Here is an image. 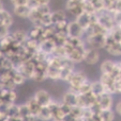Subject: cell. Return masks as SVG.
<instances>
[{
    "label": "cell",
    "mask_w": 121,
    "mask_h": 121,
    "mask_svg": "<svg viewBox=\"0 0 121 121\" xmlns=\"http://www.w3.org/2000/svg\"><path fill=\"white\" fill-rule=\"evenodd\" d=\"M100 71L103 74H109L113 75L114 78H117L120 73V66L118 60H105L101 62L100 64Z\"/></svg>",
    "instance_id": "obj_1"
},
{
    "label": "cell",
    "mask_w": 121,
    "mask_h": 121,
    "mask_svg": "<svg viewBox=\"0 0 121 121\" xmlns=\"http://www.w3.org/2000/svg\"><path fill=\"white\" fill-rule=\"evenodd\" d=\"M104 51H106L111 57H121V44L119 42H116L109 36L107 33L106 37H105V45H104Z\"/></svg>",
    "instance_id": "obj_2"
},
{
    "label": "cell",
    "mask_w": 121,
    "mask_h": 121,
    "mask_svg": "<svg viewBox=\"0 0 121 121\" xmlns=\"http://www.w3.org/2000/svg\"><path fill=\"white\" fill-rule=\"evenodd\" d=\"M88 80V77L83 70H75L74 73L72 74V77L70 78V80L68 81V89L72 90V91L76 92L77 89L79 88V86L86 82Z\"/></svg>",
    "instance_id": "obj_3"
},
{
    "label": "cell",
    "mask_w": 121,
    "mask_h": 121,
    "mask_svg": "<svg viewBox=\"0 0 121 121\" xmlns=\"http://www.w3.org/2000/svg\"><path fill=\"white\" fill-rule=\"evenodd\" d=\"M51 8L50 5H39L35 9H32L31 13L29 15L28 20L32 23V26H36L40 21V19L44 16L45 14H48L51 12Z\"/></svg>",
    "instance_id": "obj_4"
},
{
    "label": "cell",
    "mask_w": 121,
    "mask_h": 121,
    "mask_svg": "<svg viewBox=\"0 0 121 121\" xmlns=\"http://www.w3.org/2000/svg\"><path fill=\"white\" fill-rule=\"evenodd\" d=\"M64 10L68 13L69 16L73 17V19H74L77 16H79L81 13H84L83 2L74 1V0H66V5H64Z\"/></svg>",
    "instance_id": "obj_5"
},
{
    "label": "cell",
    "mask_w": 121,
    "mask_h": 121,
    "mask_svg": "<svg viewBox=\"0 0 121 121\" xmlns=\"http://www.w3.org/2000/svg\"><path fill=\"white\" fill-rule=\"evenodd\" d=\"M86 51H87V46L75 48V49H73V50H71L70 52L66 54V59L70 60L71 63H73L74 65L81 64V63H84V60H85Z\"/></svg>",
    "instance_id": "obj_6"
},
{
    "label": "cell",
    "mask_w": 121,
    "mask_h": 121,
    "mask_svg": "<svg viewBox=\"0 0 121 121\" xmlns=\"http://www.w3.org/2000/svg\"><path fill=\"white\" fill-rule=\"evenodd\" d=\"M99 80L102 82L103 86H104V88H105V91H106L107 94L114 95V96L117 95V91H116V79L113 75L101 73Z\"/></svg>",
    "instance_id": "obj_7"
},
{
    "label": "cell",
    "mask_w": 121,
    "mask_h": 121,
    "mask_svg": "<svg viewBox=\"0 0 121 121\" xmlns=\"http://www.w3.org/2000/svg\"><path fill=\"white\" fill-rule=\"evenodd\" d=\"M100 60H101L100 50L87 47V51H86L84 63H85L86 65H88V66H94V65H96Z\"/></svg>",
    "instance_id": "obj_8"
},
{
    "label": "cell",
    "mask_w": 121,
    "mask_h": 121,
    "mask_svg": "<svg viewBox=\"0 0 121 121\" xmlns=\"http://www.w3.org/2000/svg\"><path fill=\"white\" fill-rule=\"evenodd\" d=\"M0 98L3 101L4 106L10 104H14L17 101V92L16 89H8V88H1L0 89Z\"/></svg>",
    "instance_id": "obj_9"
},
{
    "label": "cell",
    "mask_w": 121,
    "mask_h": 121,
    "mask_svg": "<svg viewBox=\"0 0 121 121\" xmlns=\"http://www.w3.org/2000/svg\"><path fill=\"white\" fill-rule=\"evenodd\" d=\"M47 67H48V64H46V63H36L35 71H34V75L32 81L41 83V82H44L46 80H48L47 79Z\"/></svg>",
    "instance_id": "obj_10"
},
{
    "label": "cell",
    "mask_w": 121,
    "mask_h": 121,
    "mask_svg": "<svg viewBox=\"0 0 121 121\" xmlns=\"http://www.w3.org/2000/svg\"><path fill=\"white\" fill-rule=\"evenodd\" d=\"M115 99H114V95L111 94H105L101 95L98 97V105L100 107V109H111L114 108V105H115Z\"/></svg>",
    "instance_id": "obj_11"
},
{
    "label": "cell",
    "mask_w": 121,
    "mask_h": 121,
    "mask_svg": "<svg viewBox=\"0 0 121 121\" xmlns=\"http://www.w3.org/2000/svg\"><path fill=\"white\" fill-rule=\"evenodd\" d=\"M68 33L69 36L71 37H81L84 38L85 35V29L77 22L75 19L69 21V26H68Z\"/></svg>",
    "instance_id": "obj_12"
},
{
    "label": "cell",
    "mask_w": 121,
    "mask_h": 121,
    "mask_svg": "<svg viewBox=\"0 0 121 121\" xmlns=\"http://www.w3.org/2000/svg\"><path fill=\"white\" fill-rule=\"evenodd\" d=\"M75 66H76V65H74L73 63H71L69 60H66V64L62 66L61 69H60V80L59 81L68 83V81L70 80V78L72 77V74L74 73V71L76 70Z\"/></svg>",
    "instance_id": "obj_13"
},
{
    "label": "cell",
    "mask_w": 121,
    "mask_h": 121,
    "mask_svg": "<svg viewBox=\"0 0 121 121\" xmlns=\"http://www.w3.org/2000/svg\"><path fill=\"white\" fill-rule=\"evenodd\" d=\"M33 97L42 106H48V104L54 100L51 95L46 89H38L33 94Z\"/></svg>",
    "instance_id": "obj_14"
},
{
    "label": "cell",
    "mask_w": 121,
    "mask_h": 121,
    "mask_svg": "<svg viewBox=\"0 0 121 121\" xmlns=\"http://www.w3.org/2000/svg\"><path fill=\"white\" fill-rule=\"evenodd\" d=\"M61 101L62 103L64 104L69 105V106L73 107V106H76L77 103H78V95L76 92L72 91V90L68 89L61 97Z\"/></svg>",
    "instance_id": "obj_15"
},
{
    "label": "cell",
    "mask_w": 121,
    "mask_h": 121,
    "mask_svg": "<svg viewBox=\"0 0 121 121\" xmlns=\"http://www.w3.org/2000/svg\"><path fill=\"white\" fill-rule=\"evenodd\" d=\"M10 36L15 44H19V45H25V43L27 42V39H28L27 31L21 30V29H17V30H14V31H11Z\"/></svg>",
    "instance_id": "obj_16"
},
{
    "label": "cell",
    "mask_w": 121,
    "mask_h": 121,
    "mask_svg": "<svg viewBox=\"0 0 121 121\" xmlns=\"http://www.w3.org/2000/svg\"><path fill=\"white\" fill-rule=\"evenodd\" d=\"M12 13L14 16L21 19H28L29 15L31 13V9L28 5H17L12 6Z\"/></svg>",
    "instance_id": "obj_17"
},
{
    "label": "cell",
    "mask_w": 121,
    "mask_h": 121,
    "mask_svg": "<svg viewBox=\"0 0 121 121\" xmlns=\"http://www.w3.org/2000/svg\"><path fill=\"white\" fill-rule=\"evenodd\" d=\"M0 25L6 26V27H9V28H12V26L14 25V16H13V13L9 12L5 8L0 11Z\"/></svg>",
    "instance_id": "obj_18"
},
{
    "label": "cell",
    "mask_w": 121,
    "mask_h": 121,
    "mask_svg": "<svg viewBox=\"0 0 121 121\" xmlns=\"http://www.w3.org/2000/svg\"><path fill=\"white\" fill-rule=\"evenodd\" d=\"M56 47H57V44L54 40V38H47V39L40 42V50H42L47 54H51Z\"/></svg>",
    "instance_id": "obj_19"
},
{
    "label": "cell",
    "mask_w": 121,
    "mask_h": 121,
    "mask_svg": "<svg viewBox=\"0 0 121 121\" xmlns=\"http://www.w3.org/2000/svg\"><path fill=\"white\" fill-rule=\"evenodd\" d=\"M26 104L28 105V107H29V109H30V112H31L32 115H33L35 118L38 117L39 113H40L41 108H42V105L34 99L33 96L29 97V98L26 100Z\"/></svg>",
    "instance_id": "obj_20"
},
{
    "label": "cell",
    "mask_w": 121,
    "mask_h": 121,
    "mask_svg": "<svg viewBox=\"0 0 121 121\" xmlns=\"http://www.w3.org/2000/svg\"><path fill=\"white\" fill-rule=\"evenodd\" d=\"M51 18H53V25H55L61 21L69 20V15L66 12V10H53Z\"/></svg>",
    "instance_id": "obj_21"
},
{
    "label": "cell",
    "mask_w": 121,
    "mask_h": 121,
    "mask_svg": "<svg viewBox=\"0 0 121 121\" xmlns=\"http://www.w3.org/2000/svg\"><path fill=\"white\" fill-rule=\"evenodd\" d=\"M43 29H44V28H42V27L32 26L27 31L28 38H31V39H35V40H38V42H41V40H42V36H43Z\"/></svg>",
    "instance_id": "obj_22"
},
{
    "label": "cell",
    "mask_w": 121,
    "mask_h": 121,
    "mask_svg": "<svg viewBox=\"0 0 121 121\" xmlns=\"http://www.w3.org/2000/svg\"><path fill=\"white\" fill-rule=\"evenodd\" d=\"M36 119H38V121H51L53 120V115H51V112L49 109V107L42 106Z\"/></svg>",
    "instance_id": "obj_23"
},
{
    "label": "cell",
    "mask_w": 121,
    "mask_h": 121,
    "mask_svg": "<svg viewBox=\"0 0 121 121\" xmlns=\"http://www.w3.org/2000/svg\"><path fill=\"white\" fill-rule=\"evenodd\" d=\"M12 80H13V82H14V84L16 86L24 85V84L26 83V81H27V79H26L25 75H24L21 72L17 71L16 69H13V71H12Z\"/></svg>",
    "instance_id": "obj_24"
},
{
    "label": "cell",
    "mask_w": 121,
    "mask_h": 121,
    "mask_svg": "<svg viewBox=\"0 0 121 121\" xmlns=\"http://www.w3.org/2000/svg\"><path fill=\"white\" fill-rule=\"evenodd\" d=\"M91 92L96 96H101V95L105 94V88L103 86L102 82L100 80H96V81H92V85H91Z\"/></svg>",
    "instance_id": "obj_25"
},
{
    "label": "cell",
    "mask_w": 121,
    "mask_h": 121,
    "mask_svg": "<svg viewBox=\"0 0 121 121\" xmlns=\"http://www.w3.org/2000/svg\"><path fill=\"white\" fill-rule=\"evenodd\" d=\"M116 115H117V114L115 113L114 108L102 109V111H100V116H101L102 121H114L116 118Z\"/></svg>",
    "instance_id": "obj_26"
},
{
    "label": "cell",
    "mask_w": 121,
    "mask_h": 121,
    "mask_svg": "<svg viewBox=\"0 0 121 121\" xmlns=\"http://www.w3.org/2000/svg\"><path fill=\"white\" fill-rule=\"evenodd\" d=\"M91 85H92V81H90L89 79L87 80L86 82H84L79 88L77 89L76 94L77 95H86V94H89L91 92Z\"/></svg>",
    "instance_id": "obj_27"
},
{
    "label": "cell",
    "mask_w": 121,
    "mask_h": 121,
    "mask_svg": "<svg viewBox=\"0 0 121 121\" xmlns=\"http://www.w3.org/2000/svg\"><path fill=\"white\" fill-rule=\"evenodd\" d=\"M84 1L91 4L96 11V13L104 10V0H84Z\"/></svg>",
    "instance_id": "obj_28"
},
{
    "label": "cell",
    "mask_w": 121,
    "mask_h": 121,
    "mask_svg": "<svg viewBox=\"0 0 121 121\" xmlns=\"http://www.w3.org/2000/svg\"><path fill=\"white\" fill-rule=\"evenodd\" d=\"M10 33H11V28L3 25H0V40L5 38L6 36H9Z\"/></svg>",
    "instance_id": "obj_29"
},
{
    "label": "cell",
    "mask_w": 121,
    "mask_h": 121,
    "mask_svg": "<svg viewBox=\"0 0 121 121\" xmlns=\"http://www.w3.org/2000/svg\"><path fill=\"white\" fill-rule=\"evenodd\" d=\"M29 0H10V3L12 6L17 5H27Z\"/></svg>",
    "instance_id": "obj_30"
},
{
    "label": "cell",
    "mask_w": 121,
    "mask_h": 121,
    "mask_svg": "<svg viewBox=\"0 0 121 121\" xmlns=\"http://www.w3.org/2000/svg\"><path fill=\"white\" fill-rule=\"evenodd\" d=\"M114 111H115V113L117 114L118 116H120L121 117V99H119V100H117L115 102V105H114Z\"/></svg>",
    "instance_id": "obj_31"
},
{
    "label": "cell",
    "mask_w": 121,
    "mask_h": 121,
    "mask_svg": "<svg viewBox=\"0 0 121 121\" xmlns=\"http://www.w3.org/2000/svg\"><path fill=\"white\" fill-rule=\"evenodd\" d=\"M86 121H102L101 116H100V112H94L93 115H92L90 118L86 119Z\"/></svg>",
    "instance_id": "obj_32"
},
{
    "label": "cell",
    "mask_w": 121,
    "mask_h": 121,
    "mask_svg": "<svg viewBox=\"0 0 121 121\" xmlns=\"http://www.w3.org/2000/svg\"><path fill=\"white\" fill-rule=\"evenodd\" d=\"M38 5H50L51 0H34Z\"/></svg>",
    "instance_id": "obj_33"
},
{
    "label": "cell",
    "mask_w": 121,
    "mask_h": 121,
    "mask_svg": "<svg viewBox=\"0 0 121 121\" xmlns=\"http://www.w3.org/2000/svg\"><path fill=\"white\" fill-rule=\"evenodd\" d=\"M8 121H23L19 116H13V117H8Z\"/></svg>",
    "instance_id": "obj_34"
},
{
    "label": "cell",
    "mask_w": 121,
    "mask_h": 121,
    "mask_svg": "<svg viewBox=\"0 0 121 121\" xmlns=\"http://www.w3.org/2000/svg\"><path fill=\"white\" fill-rule=\"evenodd\" d=\"M118 63H119V66H120V69H121V57H120V60H118Z\"/></svg>",
    "instance_id": "obj_35"
},
{
    "label": "cell",
    "mask_w": 121,
    "mask_h": 121,
    "mask_svg": "<svg viewBox=\"0 0 121 121\" xmlns=\"http://www.w3.org/2000/svg\"><path fill=\"white\" fill-rule=\"evenodd\" d=\"M74 1H79V2H83L84 0H74Z\"/></svg>",
    "instance_id": "obj_36"
},
{
    "label": "cell",
    "mask_w": 121,
    "mask_h": 121,
    "mask_svg": "<svg viewBox=\"0 0 121 121\" xmlns=\"http://www.w3.org/2000/svg\"><path fill=\"white\" fill-rule=\"evenodd\" d=\"M118 26H119V27H120V28H121V23H119V25H118Z\"/></svg>",
    "instance_id": "obj_37"
},
{
    "label": "cell",
    "mask_w": 121,
    "mask_h": 121,
    "mask_svg": "<svg viewBox=\"0 0 121 121\" xmlns=\"http://www.w3.org/2000/svg\"><path fill=\"white\" fill-rule=\"evenodd\" d=\"M120 44H121V42H120Z\"/></svg>",
    "instance_id": "obj_38"
}]
</instances>
